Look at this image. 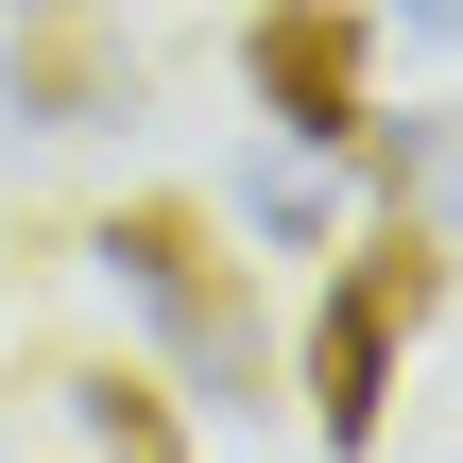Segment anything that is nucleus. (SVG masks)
Segmentation results:
<instances>
[{"mask_svg":"<svg viewBox=\"0 0 463 463\" xmlns=\"http://www.w3.org/2000/svg\"><path fill=\"white\" fill-rule=\"evenodd\" d=\"M241 86H258V120H275V137L344 155V137L378 120V17H361V0H258Z\"/></svg>","mask_w":463,"mask_h":463,"instance_id":"7ed1b4c3","label":"nucleus"},{"mask_svg":"<svg viewBox=\"0 0 463 463\" xmlns=\"http://www.w3.org/2000/svg\"><path fill=\"white\" fill-rule=\"evenodd\" d=\"M103 275H120V309L172 344V378L206 395V412H258L275 395V326H258V275H241V241L189 206V189H137V206H103V241H86Z\"/></svg>","mask_w":463,"mask_h":463,"instance_id":"f257e3e1","label":"nucleus"},{"mask_svg":"<svg viewBox=\"0 0 463 463\" xmlns=\"http://www.w3.org/2000/svg\"><path fill=\"white\" fill-rule=\"evenodd\" d=\"M412 34H463V0H412Z\"/></svg>","mask_w":463,"mask_h":463,"instance_id":"6e6552de","label":"nucleus"},{"mask_svg":"<svg viewBox=\"0 0 463 463\" xmlns=\"http://www.w3.org/2000/svg\"><path fill=\"white\" fill-rule=\"evenodd\" d=\"M69 412H86V447H103V463H189V430H172V395H155L137 361H103V378H69Z\"/></svg>","mask_w":463,"mask_h":463,"instance_id":"423d86ee","label":"nucleus"},{"mask_svg":"<svg viewBox=\"0 0 463 463\" xmlns=\"http://www.w3.org/2000/svg\"><path fill=\"white\" fill-rule=\"evenodd\" d=\"M0 86H17V120L34 137H86V120H137V34L103 17V0H17V34H0Z\"/></svg>","mask_w":463,"mask_h":463,"instance_id":"20e7f679","label":"nucleus"},{"mask_svg":"<svg viewBox=\"0 0 463 463\" xmlns=\"http://www.w3.org/2000/svg\"><path fill=\"white\" fill-rule=\"evenodd\" d=\"M326 223V155L292 137V155H258V241H309Z\"/></svg>","mask_w":463,"mask_h":463,"instance_id":"0eeeda50","label":"nucleus"},{"mask_svg":"<svg viewBox=\"0 0 463 463\" xmlns=\"http://www.w3.org/2000/svg\"><path fill=\"white\" fill-rule=\"evenodd\" d=\"M344 155L378 172V206H412V223H463V120H447V103H430V120H361Z\"/></svg>","mask_w":463,"mask_h":463,"instance_id":"39448f33","label":"nucleus"},{"mask_svg":"<svg viewBox=\"0 0 463 463\" xmlns=\"http://www.w3.org/2000/svg\"><path fill=\"white\" fill-rule=\"evenodd\" d=\"M447 309V223H412V206H378L361 223V258L326 275V309H309V361H292V395H309V430L361 463L395 430V344Z\"/></svg>","mask_w":463,"mask_h":463,"instance_id":"f03ea898","label":"nucleus"}]
</instances>
